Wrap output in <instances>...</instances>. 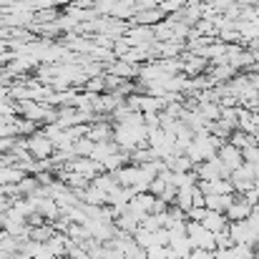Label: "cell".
<instances>
[{
    "label": "cell",
    "instance_id": "4",
    "mask_svg": "<svg viewBox=\"0 0 259 259\" xmlns=\"http://www.w3.org/2000/svg\"><path fill=\"white\" fill-rule=\"evenodd\" d=\"M217 159L222 161V166H224V171L232 176V171H237L242 164H244V156H242V149H237V146H232L229 141H224L222 146H219V151H217Z\"/></svg>",
    "mask_w": 259,
    "mask_h": 259
},
{
    "label": "cell",
    "instance_id": "17",
    "mask_svg": "<svg viewBox=\"0 0 259 259\" xmlns=\"http://www.w3.org/2000/svg\"><path fill=\"white\" fill-rule=\"evenodd\" d=\"M169 259H176V257H169Z\"/></svg>",
    "mask_w": 259,
    "mask_h": 259
},
{
    "label": "cell",
    "instance_id": "14",
    "mask_svg": "<svg viewBox=\"0 0 259 259\" xmlns=\"http://www.w3.org/2000/svg\"><path fill=\"white\" fill-rule=\"evenodd\" d=\"M0 227H5V214H0Z\"/></svg>",
    "mask_w": 259,
    "mask_h": 259
},
{
    "label": "cell",
    "instance_id": "8",
    "mask_svg": "<svg viewBox=\"0 0 259 259\" xmlns=\"http://www.w3.org/2000/svg\"><path fill=\"white\" fill-rule=\"evenodd\" d=\"M28 151L33 156H38V159H46V156H51L56 151V146H53V141L46 134H38V136H30L28 139Z\"/></svg>",
    "mask_w": 259,
    "mask_h": 259
},
{
    "label": "cell",
    "instance_id": "5",
    "mask_svg": "<svg viewBox=\"0 0 259 259\" xmlns=\"http://www.w3.org/2000/svg\"><path fill=\"white\" fill-rule=\"evenodd\" d=\"M194 174H196V181H217V179H229V174L224 171L222 161L214 156L209 161H201L194 166Z\"/></svg>",
    "mask_w": 259,
    "mask_h": 259
},
{
    "label": "cell",
    "instance_id": "1",
    "mask_svg": "<svg viewBox=\"0 0 259 259\" xmlns=\"http://www.w3.org/2000/svg\"><path fill=\"white\" fill-rule=\"evenodd\" d=\"M222 144H224V141H219V139H217V136H211L209 131H199V134H194L191 146H189L184 154H186V156H189V161L196 166V164H201V161L214 159Z\"/></svg>",
    "mask_w": 259,
    "mask_h": 259
},
{
    "label": "cell",
    "instance_id": "11",
    "mask_svg": "<svg viewBox=\"0 0 259 259\" xmlns=\"http://www.w3.org/2000/svg\"><path fill=\"white\" fill-rule=\"evenodd\" d=\"M244 224H247V229H249V239H252V244L257 247L259 244V214H249L247 219H244Z\"/></svg>",
    "mask_w": 259,
    "mask_h": 259
},
{
    "label": "cell",
    "instance_id": "7",
    "mask_svg": "<svg viewBox=\"0 0 259 259\" xmlns=\"http://www.w3.org/2000/svg\"><path fill=\"white\" fill-rule=\"evenodd\" d=\"M206 68H209V61L196 53H191V56H186V61H181V73L186 78H199L206 73Z\"/></svg>",
    "mask_w": 259,
    "mask_h": 259
},
{
    "label": "cell",
    "instance_id": "13",
    "mask_svg": "<svg viewBox=\"0 0 259 259\" xmlns=\"http://www.w3.org/2000/svg\"><path fill=\"white\" fill-rule=\"evenodd\" d=\"M189 259H214V252H206V249H191Z\"/></svg>",
    "mask_w": 259,
    "mask_h": 259
},
{
    "label": "cell",
    "instance_id": "15",
    "mask_svg": "<svg viewBox=\"0 0 259 259\" xmlns=\"http://www.w3.org/2000/svg\"><path fill=\"white\" fill-rule=\"evenodd\" d=\"M254 214H259V201H257V204H254Z\"/></svg>",
    "mask_w": 259,
    "mask_h": 259
},
{
    "label": "cell",
    "instance_id": "10",
    "mask_svg": "<svg viewBox=\"0 0 259 259\" xmlns=\"http://www.w3.org/2000/svg\"><path fill=\"white\" fill-rule=\"evenodd\" d=\"M232 201H234V194H209V196H204V206L209 211H222V214L229 209Z\"/></svg>",
    "mask_w": 259,
    "mask_h": 259
},
{
    "label": "cell",
    "instance_id": "6",
    "mask_svg": "<svg viewBox=\"0 0 259 259\" xmlns=\"http://www.w3.org/2000/svg\"><path fill=\"white\" fill-rule=\"evenodd\" d=\"M252 211H254V206H252L242 194H234V201L229 204V209L224 211V217H227L229 222H244Z\"/></svg>",
    "mask_w": 259,
    "mask_h": 259
},
{
    "label": "cell",
    "instance_id": "12",
    "mask_svg": "<svg viewBox=\"0 0 259 259\" xmlns=\"http://www.w3.org/2000/svg\"><path fill=\"white\" fill-rule=\"evenodd\" d=\"M169 257H171L169 247H151V249H146V259H169Z\"/></svg>",
    "mask_w": 259,
    "mask_h": 259
},
{
    "label": "cell",
    "instance_id": "2",
    "mask_svg": "<svg viewBox=\"0 0 259 259\" xmlns=\"http://www.w3.org/2000/svg\"><path fill=\"white\" fill-rule=\"evenodd\" d=\"M186 237L194 244V249H206V252H214L217 249V237L206 227H201L199 222H189L186 219Z\"/></svg>",
    "mask_w": 259,
    "mask_h": 259
},
{
    "label": "cell",
    "instance_id": "9",
    "mask_svg": "<svg viewBox=\"0 0 259 259\" xmlns=\"http://www.w3.org/2000/svg\"><path fill=\"white\" fill-rule=\"evenodd\" d=\"M199 224H201V227H206L211 234H222V232H227L229 219H227L222 211H209V209H206V214H204V219H201Z\"/></svg>",
    "mask_w": 259,
    "mask_h": 259
},
{
    "label": "cell",
    "instance_id": "16",
    "mask_svg": "<svg viewBox=\"0 0 259 259\" xmlns=\"http://www.w3.org/2000/svg\"><path fill=\"white\" fill-rule=\"evenodd\" d=\"M254 254H257V257H259V244H257V247H254Z\"/></svg>",
    "mask_w": 259,
    "mask_h": 259
},
{
    "label": "cell",
    "instance_id": "3",
    "mask_svg": "<svg viewBox=\"0 0 259 259\" xmlns=\"http://www.w3.org/2000/svg\"><path fill=\"white\" fill-rule=\"evenodd\" d=\"M254 179H257V166H252V164H242L229 176V181L234 186V194H247L249 189H254Z\"/></svg>",
    "mask_w": 259,
    "mask_h": 259
}]
</instances>
